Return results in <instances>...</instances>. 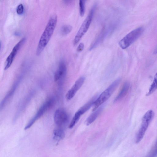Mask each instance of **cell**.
I'll return each mask as SVG.
<instances>
[{"label": "cell", "mask_w": 157, "mask_h": 157, "mask_svg": "<svg viewBox=\"0 0 157 157\" xmlns=\"http://www.w3.org/2000/svg\"><path fill=\"white\" fill-rule=\"evenodd\" d=\"M58 17L56 14L51 16L44 31L40 39L36 49V54L39 56L46 47L53 33L57 22Z\"/></svg>", "instance_id": "6da1fadb"}, {"label": "cell", "mask_w": 157, "mask_h": 157, "mask_svg": "<svg viewBox=\"0 0 157 157\" xmlns=\"http://www.w3.org/2000/svg\"><path fill=\"white\" fill-rule=\"evenodd\" d=\"M121 81L120 78L116 80L107 89L100 94L95 101L93 106V111L97 110L101 105L103 104L110 98L118 86Z\"/></svg>", "instance_id": "7a4b0ae2"}, {"label": "cell", "mask_w": 157, "mask_h": 157, "mask_svg": "<svg viewBox=\"0 0 157 157\" xmlns=\"http://www.w3.org/2000/svg\"><path fill=\"white\" fill-rule=\"evenodd\" d=\"M144 31V29L141 27L132 30L120 40L119 46L123 49L127 48L141 36Z\"/></svg>", "instance_id": "3957f363"}, {"label": "cell", "mask_w": 157, "mask_h": 157, "mask_svg": "<svg viewBox=\"0 0 157 157\" xmlns=\"http://www.w3.org/2000/svg\"><path fill=\"white\" fill-rule=\"evenodd\" d=\"M154 116V111L149 110L144 114L142 120L141 128L136 136V141L138 143L143 139Z\"/></svg>", "instance_id": "277c9868"}, {"label": "cell", "mask_w": 157, "mask_h": 157, "mask_svg": "<svg viewBox=\"0 0 157 157\" xmlns=\"http://www.w3.org/2000/svg\"><path fill=\"white\" fill-rule=\"evenodd\" d=\"M95 6L93 7L90 11L86 18L83 22L82 26L75 36L73 40L74 45H77L85 34L87 32L93 18Z\"/></svg>", "instance_id": "5b68a950"}, {"label": "cell", "mask_w": 157, "mask_h": 157, "mask_svg": "<svg viewBox=\"0 0 157 157\" xmlns=\"http://www.w3.org/2000/svg\"><path fill=\"white\" fill-rule=\"evenodd\" d=\"M54 103V99H50L45 102L40 107L36 114L29 121L25 126V130H27L32 127L36 121L42 117L46 111L51 108Z\"/></svg>", "instance_id": "8992f818"}, {"label": "cell", "mask_w": 157, "mask_h": 157, "mask_svg": "<svg viewBox=\"0 0 157 157\" xmlns=\"http://www.w3.org/2000/svg\"><path fill=\"white\" fill-rule=\"evenodd\" d=\"M26 39V38H23L15 45L11 52L9 55L5 62L4 66V70H7L11 66L19 50L25 42Z\"/></svg>", "instance_id": "52a82bcc"}, {"label": "cell", "mask_w": 157, "mask_h": 157, "mask_svg": "<svg viewBox=\"0 0 157 157\" xmlns=\"http://www.w3.org/2000/svg\"><path fill=\"white\" fill-rule=\"evenodd\" d=\"M54 117L55 124L60 127L65 126L69 121L68 114L64 110L61 109H58L55 111Z\"/></svg>", "instance_id": "ba28073f"}, {"label": "cell", "mask_w": 157, "mask_h": 157, "mask_svg": "<svg viewBox=\"0 0 157 157\" xmlns=\"http://www.w3.org/2000/svg\"><path fill=\"white\" fill-rule=\"evenodd\" d=\"M85 80V78L83 77H80L77 80L66 95V98L67 100H69L73 98L77 91L82 87Z\"/></svg>", "instance_id": "9c48e42d"}, {"label": "cell", "mask_w": 157, "mask_h": 157, "mask_svg": "<svg viewBox=\"0 0 157 157\" xmlns=\"http://www.w3.org/2000/svg\"><path fill=\"white\" fill-rule=\"evenodd\" d=\"M67 67L65 63L62 61L59 63L58 69L56 71L54 75V79L55 82L63 79L66 75Z\"/></svg>", "instance_id": "30bf717a"}, {"label": "cell", "mask_w": 157, "mask_h": 157, "mask_svg": "<svg viewBox=\"0 0 157 157\" xmlns=\"http://www.w3.org/2000/svg\"><path fill=\"white\" fill-rule=\"evenodd\" d=\"M130 87V84L128 82L125 83L117 97H116L115 99L114 102H117V101L124 98L128 94Z\"/></svg>", "instance_id": "8fae6325"}, {"label": "cell", "mask_w": 157, "mask_h": 157, "mask_svg": "<svg viewBox=\"0 0 157 157\" xmlns=\"http://www.w3.org/2000/svg\"><path fill=\"white\" fill-rule=\"evenodd\" d=\"M103 109L102 107L99 108L95 111V112L91 114L86 121L87 125H89L92 123L98 117Z\"/></svg>", "instance_id": "7c38bea8"}, {"label": "cell", "mask_w": 157, "mask_h": 157, "mask_svg": "<svg viewBox=\"0 0 157 157\" xmlns=\"http://www.w3.org/2000/svg\"><path fill=\"white\" fill-rule=\"evenodd\" d=\"M97 97L95 96L89 102L85 104L78 110L80 113L82 115L84 114L89 110L92 106H93L95 101L97 99Z\"/></svg>", "instance_id": "4fadbf2b"}, {"label": "cell", "mask_w": 157, "mask_h": 157, "mask_svg": "<svg viewBox=\"0 0 157 157\" xmlns=\"http://www.w3.org/2000/svg\"><path fill=\"white\" fill-rule=\"evenodd\" d=\"M53 139L57 141L63 139L65 136L64 130L61 128L55 129L53 131Z\"/></svg>", "instance_id": "5bb4252c"}, {"label": "cell", "mask_w": 157, "mask_h": 157, "mask_svg": "<svg viewBox=\"0 0 157 157\" xmlns=\"http://www.w3.org/2000/svg\"><path fill=\"white\" fill-rule=\"evenodd\" d=\"M82 115L79 111L76 112L69 125V129H72L74 127L75 125L78 122Z\"/></svg>", "instance_id": "9a60e30c"}, {"label": "cell", "mask_w": 157, "mask_h": 157, "mask_svg": "<svg viewBox=\"0 0 157 157\" xmlns=\"http://www.w3.org/2000/svg\"><path fill=\"white\" fill-rule=\"evenodd\" d=\"M157 89V73L155 75L154 80L151 85L148 93L146 94V96H149L153 94Z\"/></svg>", "instance_id": "2e32d148"}, {"label": "cell", "mask_w": 157, "mask_h": 157, "mask_svg": "<svg viewBox=\"0 0 157 157\" xmlns=\"http://www.w3.org/2000/svg\"><path fill=\"white\" fill-rule=\"evenodd\" d=\"M72 29V26L70 25H64L61 28L60 30V34L62 36H66L71 32Z\"/></svg>", "instance_id": "e0dca14e"}, {"label": "cell", "mask_w": 157, "mask_h": 157, "mask_svg": "<svg viewBox=\"0 0 157 157\" xmlns=\"http://www.w3.org/2000/svg\"><path fill=\"white\" fill-rule=\"evenodd\" d=\"M85 1L82 0L79 1L80 13L81 17H83L85 13Z\"/></svg>", "instance_id": "ac0fdd59"}, {"label": "cell", "mask_w": 157, "mask_h": 157, "mask_svg": "<svg viewBox=\"0 0 157 157\" xmlns=\"http://www.w3.org/2000/svg\"><path fill=\"white\" fill-rule=\"evenodd\" d=\"M24 11V7L22 4H20L18 5L16 9V12L19 14H22Z\"/></svg>", "instance_id": "d6986e66"}, {"label": "cell", "mask_w": 157, "mask_h": 157, "mask_svg": "<svg viewBox=\"0 0 157 157\" xmlns=\"http://www.w3.org/2000/svg\"><path fill=\"white\" fill-rule=\"evenodd\" d=\"M84 48V44L83 43H80L77 49V51L80 52L82 51Z\"/></svg>", "instance_id": "ffe728a7"}, {"label": "cell", "mask_w": 157, "mask_h": 157, "mask_svg": "<svg viewBox=\"0 0 157 157\" xmlns=\"http://www.w3.org/2000/svg\"><path fill=\"white\" fill-rule=\"evenodd\" d=\"M154 54H157V45L154 50Z\"/></svg>", "instance_id": "44dd1931"}, {"label": "cell", "mask_w": 157, "mask_h": 157, "mask_svg": "<svg viewBox=\"0 0 157 157\" xmlns=\"http://www.w3.org/2000/svg\"><path fill=\"white\" fill-rule=\"evenodd\" d=\"M156 150L157 151V149H156Z\"/></svg>", "instance_id": "7402d4cb"}]
</instances>
